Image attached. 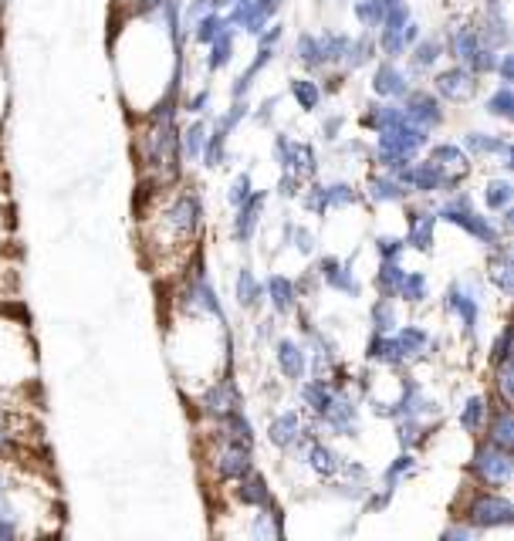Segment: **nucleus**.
<instances>
[{"label":"nucleus","instance_id":"ea45409f","mask_svg":"<svg viewBox=\"0 0 514 541\" xmlns=\"http://www.w3.org/2000/svg\"><path fill=\"white\" fill-rule=\"evenodd\" d=\"M261 285H257V278H254V271H241V278H237V301H241L244 308H254L257 301H261Z\"/></svg>","mask_w":514,"mask_h":541},{"label":"nucleus","instance_id":"2f4dec72","mask_svg":"<svg viewBox=\"0 0 514 541\" xmlns=\"http://www.w3.org/2000/svg\"><path fill=\"white\" fill-rule=\"evenodd\" d=\"M308 464L318 477H335L339 474V457H335L332 447H325V443H312V450H308Z\"/></svg>","mask_w":514,"mask_h":541},{"label":"nucleus","instance_id":"603ef678","mask_svg":"<svg viewBox=\"0 0 514 541\" xmlns=\"http://www.w3.org/2000/svg\"><path fill=\"white\" fill-rule=\"evenodd\" d=\"M372 325H376V332L396 328V312H393V305H389V298H379L376 305H372Z\"/></svg>","mask_w":514,"mask_h":541},{"label":"nucleus","instance_id":"4468645a","mask_svg":"<svg viewBox=\"0 0 514 541\" xmlns=\"http://www.w3.org/2000/svg\"><path fill=\"white\" fill-rule=\"evenodd\" d=\"M220 437H224L227 443H234V447H247L251 450L254 447V430H251V420L244 416V410L237 406V410H230V413H224L220 416Z\"/></svg>","mask_w":514,"mask_h":541},{"label":"nucleus","instance_id":"4be33fe9","mask_svg":"<svg viewBox=\"0 0 514 541\" xmlns=\"http://www.w3.org/2000/svg\"><path fill=\"white\" fill-rule=\"evenodd\" d=\"M268 295H271V305H274V312H281V315H288L291 308L298 305V285L295 281H288L285 274H271L268 278Z\"/></svg>","mask_w":514,"mask_h":541},{"label":"nucleus","instance_id":"680f3d73","mask_svg":"<svg viewBox=\"0 0 514 541\" xmlns=\"http://www.w3.org/2000/svg\"><path fill=\"white\" fill-rule=\"evenodd\" d=\"M342 115H332V119L329 122H322V136L325 139H339V129H342Z\"/></svg>","mask_w":514,"mask_h":541},{"label":"nucleus","instance_id":"72a5a7b5","mask_svg":"<svg viewBox=\"0 0 514 541\" xmlns=\"http://www.w3.org/2000/svg\"><path fill=\"white\" fill-rule=\"evenodd\" d=\"M477 48H481V38H477V31L471 28H460L454 31V38H450V55L460 61H471L477 55Z\"/></svg>","mask_w":514,"mask_h":541},{"label":"nucleus","instance_id":"aec40b11","mask_svg":"<svg viewBox=\"0 0 514 541\" xmlns=\"http://www.w3.org/2000/svg\"><path fill=\"white\" fill-rule=\"evenodd\" d=\"M467 149L477 156H501L504 159V166L511 170V146H508V139L504 136H484V132H467Z\"/></svg>","mask_w":514,"mask_h":541},{"label":"nucleus","instance_id":"37998d69","mask_svg":"<svg viewBox=\"0 0 514 541\" xmlns=\"http://www.w3.org/2000/svg\"><path fill=\"white\" fill-rule=\"evenodd\" d=\"M386 11H389V7L383 4V0H359V4H356V17L366 24V28H379Z\"/></svg>","mask_w":514,"mask_h":541},{"label":"nucleus","instance_id":"f257e3e1","mask_svg":"<svg viewBox=\"0 0 514 541\" xmlns=\"http://www.w3.org/2000/svg\"><path fill=\"white\" fill-rule=\"evenodd\" d=\"M433 217H440V220H450V224H457V227H464L467 234H474L477 241L481 244H487L494 251V247H501L504 241H501V230L491 224L487 217H481L474 210V203H471V197L467 193H460V197H454L450 203H443V207L437 210Z\"/></svg>","mask_w":514,"mask_h":541},{"label":"nucleus","instance_id":"0eeeda50","mask_svg":"<svg viewBox=\"0 0 514 541\" xmlns=\"http://www.w3.org/2000/svg\"><path fill=\"white\" fill-rule=\"evenodd\" d=\"M359 193L352 190L349 183H329V186H312L305 197V207L315 210V214H325V210H335V207H349L356 203Z\"/></svg>","mask_w":514,"mask_h":541},{"label":"nucleus","instance_id":"473e14b6","mask_svg":"<svg viewBox=\"0 0 514 541\" xmlns=\"http://www.w3.org/2000/svg\"><path fill=\"white\" fill-rule=\"evenodd\" d=\"M406 278V271L400 268L396 261H383L376 271V288L383 298H396V288H400V281Z\"/></svg>","mask_w":514,"mask_h":541},{"label":"nucleus","instance_id":"ddd939ff","mask_svg":"<svg viewBox=\"0 0 514 541\" xmlns=\"http://www.w3.org/2000/svg\"><path fill=\"white\" fill-rule=\"evenodd\" d=\"M264 200H268V193H251L241 207H237V220H234V237L241 244H247L254 237V227L257 220H261V210H264Z\"/></svg>","mask_w":514,"mask_h":541},{"label":"nucleus","instance_id":"c85d7f7f","mask_svg":"<svg viewBox=\"0 0 514 541\" xmlns=\"http://www.w3.org/2000/svg\"><path fill=\"white\" fill-rule=\"evenodd\" d=\"M406 115L400 105H369V112L362 115V122L372 129V132H386V129H393L396 122H403Z\"/></svg>","mask_w":514,"mask_h":541},{"label":"nucleus","instance_id":"f704fd0d","mask_svg":"<svg viewBox=\"0 0 514 541\" xmlns=\"http://www.w3.org/2000/svg\"><path fill=\"white\" fill-rule=\"evenodd\" d=\"M430 163L443 166V170H447V166H460V170H467V153L454 143H440V146L430 149Z\"/></svg>","mask_w":514,"mask_h":541},{"label":"nucleus","instance_id":"f8f14e48","mask_svg":"<svg viewBox=\"0 0 514 541\" xmlns=\"http://www.w3.org/2000/svg\"><path fill=\"white\" fill-rule=\"evenodd\" d=\"M474 88H477L474 72H467V68H460V65L450 68V72H440V75H437V92L447 95V99H454V102L471 99Z\"/></svg>","mask_w":514,"mask_h":541},{"label":"nucleus","instance_id":"338daca9","mask_svg":"<svg viewBox=\"0 0 514 541\" xmlns=\"http://www.w3.org/2000/svg\"><path fill=\"white\" fill-rule=\"evenodd\" d=\"M207 102H210V95L200 92L197 99H190V112H207Z\"/></svg>","mask_w":514,"mask_h":541},{"label":"nucleus","instance_id":"de8ad7c7","mask_svg":"<svg viewBox=\"0 0 514 541\" xmlns=\"http://www.w3.org/2000/svg\"><path fill=\"white\" fill-rule=\"evenodd\" d=\"M487 112L491 115H501V119H511L514 115V95H511V85H501L498 92L487 99Z\"/></svg>","mask_w":514,"mask_h":541},{"label":"nucleus","instance_id":"bb28decb","mask_svg":"<svg viewBox=\"0 0 514 541\" xmlns=\"http://www.w3.org/2000/svg\"><path fill=\"white\" fill-rule=\"evenodd\" d=\"M406 186L396 180V176H372L369 180V197L376 203H400L406 200Z\"/></svg>","mask_w":514,"mask_h":541},{"label":"nucleus","instance_id":"dca6fc26","mask_svg":"<svg viewBox=\"0 0 514 541\" xmlns=\"http://www.w3.org/2000/svg\"><path fill=\"white\" fill-rule=\"evenodd\" d=\"M278 369L285 372V379H291V383L305 379V372H308L305 349H301L298 342H291V339H281L278 342Z\"/></svg>","mask_w":514,"mask_h":541},{"label":"nucleus","instance_id":"7ed1b4c3","mask_svg":"<svg viewBox=\"0 0 514 541\" xmlns=\"http://www.w3.org/2000/svg\"><path fill=\"white\" fill-rule=\"evenodd\" d=\"M511 467H514V460H511V450H498V447H481L474 454L471 460V470H474V477L481 484L487 487H504L511 481Z\"/></svg>","mask_w":514,"mask_h":541},{"label":"nucleus","instance_id":"9b49d317","mask_svg":"<svg viewBox=\"0 0 514 541\" xmlns=\"http://www.w3.org/2000/svg\"><path fill=\"white\" fill-rule=\"evenodd\" d=\"M241 406V393H237V386H234V379H230V372L224 379H217V386L210 389L207 399H203V410H207L210 416H224L230 410H237Z\"/></svg>","mask_w":514,"mask_h":541},{"label":"nucleus","instance_id":"20e7f679","mask_svg":"<svg viewBox=\"0 0 514 541\" xmlns=\"http://www.w3.org/2000/svg\"><path fill=\"white\" fill-rule=\"evenodd\" d=\"M396 180H400L406 190H416V193L454 190V186H457L454 176H447V170L437 166V163H410V166H403V170L396 173Z\"/></svg>","mask_w":514,"mask_h":541},{"label":"nucleus","instance_id":"412c9836","mask_svg":"<svg viewBox=\"0 0 514 541\" xmlns=\"http://www.w3.org/2000/svg\"><path fill=\"white\" fill-rule=\"evenodd\" d=\"M268 437L274 447H298L301 443V420H298V413H281V416H274L271 420V427H268Z\"/></svg>","mask_w":514,"mask_h":541},{"label":"nucleus","instance_id":"f3484780","mask_svg":"<svg viewBox=\"0 0 514 541\" xmlns=\"http://www.w3.org/2000/svg\"><path fill=\"white\" fill-rule=\"evenodd\" d=\"M237 501L247 504V508H268V504H274L268 481H264L261 474H254V470H247V474L241 477V487H237Z\"/></svg>","mask_w":514,"mask_h":541},{"label":"nucleus","instance_id":"39448f33","mask_svg":"<svg viewBox=\"0 0 514 541\" xmlns=\"http://www.w3.org/2000/svg\"><path fill=\"white\" fill-rule=\"evenodd\" d=\"M274 153H278L281 166H285V173L298 176V180H308V176L318 173V159H315V149L312 146L291 143L288 136H278V143H274Z\"/></svg>","mask_w":514,"mask_h":541},{"label":"nucleus","instance_id":"58836bf2","mask_svg":"<svg viewBox=\"0 0 514 541\" xmlns=\"http://www.w3.org/2000/svg\"><path fill=\"white\" fill-rule=\"evenodd\" d=\"M291 95H295V102L305 112L318 109V102H322V92H318V85L308 82V78H295V82H291Z\"/></svg>","mask_w":514,"mask_h":541},{"label":"nucleus","instance_id":"a18cd8bd","mask_svg":"<svg viewBox=\"0 0 514 541\" xmlns=\"http://www.w3.org/2000/svg\"><path fill=\"white\" fill-rule=\"evenodd\" d=\"M345 44H349V38H345V34L325 31L322 38H318V51H322L325 61H339V58L345 55Z\"/></svg>","mask_w":514,"mask_h":541},{"label":"nucleus","instance_id":"e2e57ef3","mask_svg":"<svg viewBox=\"0 0 514 541\" xmlns=\"http://www.w3.org/2000/svg\"><path fill=\"white\" fill-rule=\"evenodd\" d=\"M440 538H443V541H454V538L467 541V538H471V528H464V525H450L447 531H443Z\"/></svg>","mask_w":514,"mask_h":541},{"label":"nucleus","instance_id":"052dcab7","mask_svg":"<svg viewBox=\"0 0 514 541\" xmlns=\"http://www.w3.org/2000/svg\"><path fill=\"white\" fill-rule=\"evenodd\" d=\"M278 190H281V197H298V190H301V180H298V176L285 173V176H281V183H278Z\"/></svg>","mask_w":514,"mask_h":541},{"label":"nucleus","instance_id":"a211bd4d","mask_svg":"<svg viewBox=\"0 0 514 541\" xmlns=\"http://www.w3.org/2000/svg\"><path fill=\"white\" fill-rule=\"evenodd\" d=\"M372 88H376V95H386V99H403L410 82H406V75L393 61H386V65H379L376 75H372Z\"/></svg>","mask_w":514,"mask_h":541},{"label":"nucleus","instance_id":"cd10ccee","mask_svg":"<svg viewBox=\"0 0 514 541\" xmlns=\"http://www.w3.org/2000/svg\"><path fill=\"white\" fill-rule=\"evenodd\" d=\"M491 281L498 285L504 295H511L514 291V271H511V254H508V247H494V257H491Z\"/></svg>","mask_w":514,"mask_h":541},{"label":"nucleus","instance_id":"f03ea898","mask_svg":"<svg viewBox=\"0 0 514 541\" xmlns=\"http://www.w3.org/2000/svg\"><path fill=\"white\" fill-rule=\"evenodd\" d=\"M464 518L471 521V528H508L514 525V504L508 498H501V494H477V498L467 504Z\"/></svg>","mask_w":514,"mask_h":541},{"label":"nucleus","instance_id":"9d476101","mask_svg":"<svg viewBox=\"0 0 514 541\" xmlns=\"http://www.w3.org/2000/svg\"><path fill=\"white\" fill-rule=\"evenodd\" d=\"M447 308L460 318L464 332L474 335L477 318H481V301L474 298V291L467 288V285H450V291H447Z\"/></svg>","mask_w":514,"mask_h":541},{"label":"nucleus","instance_id":"a878e982","mask_svg":"<svg viewBox=\"0 0 514 541\" xmlns=\"http://www.w3.org/2000/svg\"><path fill=\"white\" fill-rule=\"evenodd\" d=\"M433 227H437V217H433V214H413L406 244L416 247V251H430V247H433Z\"/></svg>","mask_w":514,"mask_h":541},{"label":"nucleus","instance_id":"49530a36","mask_svg":"<svg viewBox=\"0 0 514 541\" xmlns=\"http://www.w3.org/2000/svg\"><path fill=\"white\" fill-rule=\"evenodd\" d=\"M295 55L305 61L308 68H318V65H325V58H322V51H318V38H312V34H301L298 44H295Z\"/></svg>","mask_w":514,"mask_h":541},{"label":"nucleus","instance_id":"69168bd1","mask_svg":"<svg viewBox=\"0 0 514 541\" xmlns=\"http://www.w3.org/2000/svg\"><path fill=\"white\" fill-rule=\"evenodd\" d=\"M494 72H501V82L508 85V82H511V72H514V65H511V55H504V58H501V65L494 68Z\"/></svg>","mask_w":514,"mask_h":541},{"label":"nucleus","instance_id":"2eb2a0df","mask_svg":"<svg viewBox=\"0 0 514 541\" xmlns=\"http://www.w3.org/2000/svg\"><path fill=\"white\" fill-rule=\"evenodd\" d=\"M247 470H251V450L227 443V450L217 457V477L220 481H241Z\"/></svg>","mask_w":514,"mask_h":541},{"label":"nucleus","instance_id":"6ab92c4d","mask_svg":"<svg viewBox=\"0 0 514 541\" xmlns=\"http://www.w3.org/2000/svg\"><path fill=\"white\" fill-rule=\"evenodd\" d=\"M487 443L498 450H511L514 443V423H511V410L508 403H501L494 416H487Z\"/></svg>","mask_w":514,"mask_h":541},{"label":"nucleus","instance_id":"1a4fd4ad","mask_svg":"<svg viewBox=\"0 0 514 541\" xmlns=\"http://www.w3.org/2000/svg\"><path fill=\"white\" fill-rule=\"evenodd\" d=\"M403 115L420 129H433V126H440V122H443L440 105H437V99H433L430 92H410V95H406Z\"/></svg>","mask_w":514,"mask_h":541},{"label":"nucleus","instance_id":"8fccbe9b","mask_svg":"<svg viewBox=\"0 0 514 541\" xmlns=\"http://www.w3.org/2000/svg\"><path fill=\"white\" fill-rule=\"evenodd\" d=\"M396 437H400V443L403 447H413V443H420L423 440V423L416 420V416H400V420H396Z\"/></svg>","mask_w":514,"mask_h":541},{"label":"nucleus","instance_id":"4c0bfd02","mask_svg":"<svg viewBox=\"0 0 514 541\" xmlns=\"http://www.w3.org/2000/svg\"><path fill=\"white\" fill-rule=\"evenodd\" d=\"M484 416H487V403L481 396L467 399V406L460 410V427H464L467 433H477L484 427Z\"/></svg>","mask_w":514,"mask_h":541},{"label":"nucleus","instance_id":"864d4df0","mask_svg":"<svg viewBox=\"0 0 514 541\" xmlns=\"http://www.w3.org/2000/svg\"><path fill=\"white\" fill-rule=\"evenodd\" d=\"M376 251L383 261H396L403 251H406V241H400V237H393V234H379L376 237Z\"/></svg>","mask_w":514,"mask_h":541},{"label":"nucleus","instance_id":"c9c22d12","mask_svg":"<svg viewBox=\"0 0 514 541\" xmlns=\"http://www.w3.org/2000/svg\"><path fill=\"white\" fill-rule=\"evenodd\" d=\"M396 298L410 301V305H420V301L427 298V278H423L420 271L406 274V278L400 281V288H396Z\"/></svg>","mask_w":514,"mask_h":541},{"label":"nucleus","instance_id":"6e6d98bb","mask_svg":"<svg viewBox=\"0 0 514 541\" xmlns=\"http://www.w3.org/2000/svg\"><path fill=\"white\" fill-rule=\"evenodd\" d=\"M251 193H254V190H251V176L241 173V176L234 180V186H230V203H234V207H241V203L251 197Z\"/></svg>","mask_w":514,"mask_h":541},{"label":"nucleus","instance_id":"79ce46f5","mask_svg":"<svg viewBox=\"0 0 514 541\" xmlns=\"http://www.w3.org/2000/svg\"><path fill=\"white\" fill-rule=\"evenodd\" d=\"M372 51H376V48H372V41L369 38H356V41H349V44H345V65H349V68H362V65H369V61H372Z\"/></svg>","mask_w":514,"mask_h":541},{"label":"nucleus","instance_id":"09e8293b","mask_svg":"<svg viewBox=\"0 0 514 541\" xmlns=\"http://www.w3.org/2000/svg\"><path fill=\"white\" fill-rule=\"evenodd\" d=\"M210 44H214V48H210V68H224L230 61V55H234V41H230V34L220 31Z\"/></svg>","mask_w":514,"mask_h":541},{"label":"nucleus","instance_id":"393cba45","mask_svg":"<svg viewBox=\"0 0 514 541\" xmlns=\"http://www.w3.org/2000/svg\"><path fill=\"white\" fill-rule=\"evenodd\" d=\"M301 399H305V406H312L318 416H325L329 406L335 403V389L329 386V379H315V383L301 386Z\"/></svg>","mask_w":514,"mask_h":541},{"label":"nucleus","instance_id":"c756f323","mask_svg":"<svg viewBox=\"0 0 514 541\" xmlns=\"http://www.w3.org/2000/svg\"><path fill=\"white\" fill-rule=\"evenodd\" d=\"M254 538H264V541H281L285 538V518H281V511L274 508V504H268L264 508L261 518L254 521Z\"/></svg>","mask_w":514,"mask_h":541},{"label":"nucleus","instance_id":"7c9ffc66","mask_svg":"<svg viewBox=\"0 0 514 541\" xmlns=\"http://www.w3.org/2000/svg\"><path fill=\"white\" fill-rule=\"evenodd\" d=\"M396 342H400V352H403V362H406V359H416L420 352H427L430 335L416 325H403L400 332H396Z\"/></svg>","mask_w":514,"mask_h":541},{"label":"nucleus","instance_id":"13d9d810","mask_svg":"<svg viewBox=\"0 0 514 541\" xmlns=\"http://www.w3.org/2000/svg\"><path fill=\"white\" fill-rule=\"evenodd\" d=\"M288 234L295 237V247H298V251H305V254H312V251H315V237L308 234L305 227H298V230H295V227L288 224Z\"/></svg>","mask_w":514,"mask_h":541},{"label":"nucleus","instance_id":"6e6552de","mask_svg":"<svg viewBox=\"0 0 514 541\" xmlns=\"http://www.w3.org/2000/svg\"><path fill=\"white\" fill-rule=\"evenodd\" d=\"M318 278H322L329 288L349 295V298H359V291H362L352 268L345 261H339V257H322V261H318Z\"/></svg>","mask_w":514,"mask_h":541},{"label":"nucleus","instance_id":"5701e85b","mask_svg":"<svg viewBox=\"0 0 514 541\" xmlns=\"http://www.w3.org/2000/svg\"><path fill=\"white\" fill-rule=\"evenodd\" d=\"M325 423H329L339 437H352V433H356V403L335 396V403L329 406V413H325Z\"/></svg>","mask_w":514,"mask_h":541},{"label":"nucleus","instance_id":"bf43d9fd","mask_svg":"<svg viewBox=\"0 0 514 541\" xmlns=\"http://www.w3.org/2000/svg\"><path fill=\"white\" fill-rule=\"evenodd\" d=\"M498 389L504 403H511V362H498Z\"/></svg>","mask_w":514,"mask_h":541},{"label":"nucleus","instance_id":"b1692460","mask_svg":"<svg viewBox=\"0 0 514 541\" xmlns=\"http://www.w3.org/2000/svg\"><path fill=\"white\" fill-rule=\"evenodd\" d=\"M369 362H386V366H403V352H400V342L396 335H386V332H376L369 342Z\"/></svg>","mask_w":514,"mask_h":541},{"label":"nucleus","instance_id":"3c124183","mask_svg":"<svg viewBox=\"0 0 514 541\" xmlns=\"http://www.w3.org/2000/svg\"><path fill=\"white\" fill-rule=\"evenodd\" d=\"M443 55V44L440 41H433V38H427V41H420L413 48V58H416V65L420 68H430V65H437V58Z\"/></svg>","mask_w":514,"mask_h":541},{"label":"nucleus","instance_id":"5fc2aeb1","mask_svg":"<svg viewBox=\"0 0 514 541\" xmlns=\"http://www.w3.org/2000/svg\"><path fill=\"white\" fill-rule=\"evenodd\" d=\"M220 31H224V17H217V14H203V17H200V28H197V41L210 44V41L217 38Z\"/></svg>","mask_w":514,"mask_h":541},{"label":"nucleus","instance_id":"423d86ee","mask_svg":"<svg viewBox=\"0 0 514 541\" xmlns=\"http://www.w3.org/2000/svg\"><path fill=\"white\" fill-rule=\"evenodd\" d=\"M244 115H247V105H241V102H237L227 115H220L217 126H214V136H207V143H203V166H210V170H214V166L224 163L227 136H230V129L244 119Z\"/></svg>","mask_w":514,"mask_h":541},{"label":"nucleus","instance_id":"4d7b16f0","mask_svg":"<svg viewBox=\"0 0 514 541\" xmlns=\"http://www.w3.org/2000/svg\"><path fill=\"white\" fill-rule=\"evenodd\" d=\"M508 342H511V328H504V332L491 345V362H494V366H498V362H508Z\"/></svg>","mask_w":514,"mask_h":541},{"label":"nucleus","instance_id":"0e129e2a","mask_svg":"<svg viewBox=\"0 0 514 541\" xmlns=\"http://www.w3.org/2000/svg\"><path fill=\"white\" fill-rule=\"evenodd\" d=\"M389 494H393V491H389V487H386L383 494H372V498H369V504H366V511H383L386 504H389Z\"/></svg>","mask_w":514,"mask_h":541},{"label":"nucleus","instance_id":"e433bc0d","mask_svg":"<svg viewBox=\"0 0 514 541\" xmlns=\"http://www.w3.org/2000/svg\"><path fill=\"white\" fill-rule=\"evenodd\" d=\"M511 197H514V190H511V183L508 180H491L484 186V203H487V210H504V207H511Z\"/></svg>","mask_w":514,"mask_h":541},{"label":"nucleus","instance_id":"a19ab883","mask_svg":"<svg viewBox=\"0 0 514 541\" xmlns=\"http://www.w3.org/2000/svg\"><path fill=\"white\" fill-rule=\"evenodd\" d=\"M203 143H207V126H203V122H193V126L183 132L180 149L190 159H200L203 156Z\"/></svg>","mask_w":514,"mask_h":541},{"label":"nucleus","instance_id":"c03bdc74","mask_svg":"<svg viewBox=\"0 0 514 541\" xmlns=\"http://www.w3.org/2000/svg\"><path fill=\"white\" fill-rule=\"evenodd\" d=\"M413 470H416V457L410 454V450H406V454L396 457V460H393V467L386 470V487H389V491H396V484H400L403 477H410Z\"/></svg>","mask_w":514,"mask_h":541}]
</instances>
